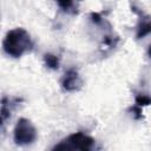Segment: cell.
Segmentation results:
<instances>
[{"label": "cell", "mask_w": 151, "mask_h": 151, "mask_svg": "<svg viewBox=\"0 0 151 151\" xmlns=\"http://www.w3.org/2000/svg\"><path fill=\"white\" fill-rule=\"evenodd\" d=\"M130 111L132 112V116H133L136 119H140V118H142V109H140V106L134 105V106H132V107L130 109Z\"/></svg>", "instance_id": "30bf717a"}, {"label": "cell", "mask_w": 151, "mask_h": 151, "mask_svg": "<svg viewBox=\"0 0 151 151\" xmlns=\"http://www.w3.org/2000/svg\"><path fill=\"white\" fill-rule=\"evenodd\" d=\"M13 139L17 145H29L37 139V130L34 125L26 118H20L13 131Z\"/></svg>", "instance_id": "3957f363"}, {"label": "cell", "mask_w": 151, "mask_h": 151, "mask_svg": "<svg viewBox=\"0 0 151 151\" xmlns=\"http://www.w3.org/2000/svg\"><path fill=\"white\" fill-rule=\"evenodd\" d=\"M21 101V99L19 98H8V97H4L2 101H1V123L2 126L5 125L6 120L11 117V112L13 111V109Z\"/></svg>", "instance_id": "8992f818"}, {"label": "cell", "mask_w": 151, "mask_h": 151, "mask_svg": "<svg viewBox=\"0 0 151 151\" xmlns=\"http://www.w3.org/2000/svg\"><path fill=\"white\" fill-rule=\"evenodd\" d=\"M44 61H45V65L51 70L59 68V58L54 54H51V53L45 54L44 55Z\"/></svg>", "instance_id": "ba28073f"}, {"label": "cell", "mask_w": 151, "mask_h": 151, "mask_svg": "<svg viewBox=\"0 0 151 151\" xmlns=\"http://www.w3.org/2000/svg\"><path fill=\"white\" fill-rule=\"evenodd\" d=\"M33 40L28 32L24 28L11 29L2 42V47L6 54L12 58H20L25 53H28L33 50Z\"/></svg>", "instance_id": "6da1fadb"}, {"label": "cell", "mask_w": 151, "mask_h": 151, "mask_svg": "<svg viewBox=\"0 0 151 151\" xmlns=\"http://www.w3.org/2000/svg\"><path fill=\"white\" fill-rule=\"evenodd\" d=\"M131 8L133 9V12H136L138 15H140V19H139V22L137 25V33H136V37L137 39H140V38H144L145 35L150 34L151 33V18L145 15L143 13V11H138V8L132 5Z\"/></svg>", "instance_id": "5b68a950"}, {"label": "cell", "mask_w": 151, "mask_h": 151, "mask_svg": "<svg viewBox=\"0 0 151 151\" xmlns=\"http://www.w3.org/2000/svg\"><path fill=\"white\" fill-rule=\"evenodd\" d=\"M151 104V97L144 93H139L136 96V105L138 106H145Z\"/></svg>", "instance_id": "9c48e42d"}, {"label": "cell", "mask_w": 151, "mask_h": 151, "mask_svg": "<svg viewBox=\"0 0 151 151\" xmlns=\"http://www.w3.org/2000/svg\"><path fill=\"white\" fill-rule=\"evenodd\" d=\"M147 55H149V58L151 59V45H150L149 48H147Z\"/></svg>", "instance_id": "8fae6325"}, {"label": "cell", "mask_w": 151, "mask_h": 151, "mask_svg": "<svg viewBox=\"0 0 151 151\" xmlns=\"http://www.w3.org/2000/svg\"><path fill=\"white\" fill-rule=\"evenodd\" d=\"M59 5V7L66 12V13H71L74 14L77 13V8H78V1L79 0H55Z\"/></svg>", "instance_id": "52a82bcc"}, {"label": "cell", "mask_w": 151, "mask_h": 151, "mask_svg": "<svg viewBox=\"0 0 151 151\" xmlns=\"http://www.w3.org/2000/svg\"><path fill=\"white\" fill-rule=\"evenodd\" d=\"M60 84L66 91H78L83 85V80L74 68H70L63 76Z\"/></svg>", "instance_id": "277c9868"}, {"label": "cell", "mask_w": 151, "mask_h": 151, "mask_svg": "<svg viewBox=\"0 0 151 151\" xmlns=\"http://www.w3.org/2000/svg\"><path fill=\"white\" fill-rule=\"evenodd\" d=\"M96 147V142L92 137L83 133L77 132L72 133L65 139H63L59 144H57L53 150H93Z\"/></svg>", "instance_id": "7a4b0ae2"}]
</instances>
